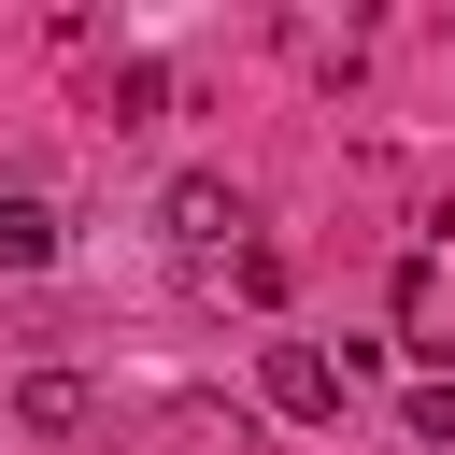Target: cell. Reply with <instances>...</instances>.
Segmentation results:
<instances>
[{"label": "cell", "instance_id": "cell-1", "mask_svg": "<svg viewBox=\"0 0 455 455\" xmlns=\"http://www.w3.org/2000/svg\"><path fill=\"white\" fill-rule=\"evenodd\" d=\"M156 228H171V242H199V256H213V242H242V228H256V213H242V185H228V171H171V199H156Z\"/></svg>", "mask_w": 455, "mask_h": 455}, {"label": "cell", "instance_id": "cell-2", "mask_svg": "<svg viewBox=\"0 0 455 455\" xmlns=\"http://www.w3.org/2000/svg\"><path fill=\"white\" fill-rule=\"evenodd\" d=\"M256 384H270V412H299V427H327V412H341V370H327L313 341H270V355H256Z\"/></svg>", "mask_w": 455, "mask_h": 455}, {"label": "cell", "instance_id": "cell-3", "mask_svg": "<svg viewBox=\"0 0 455 455\" xmlns=\"http://www.w3.org/2000/svg\"><path fill=\"white\" fill-rule=\"evenodd\" d=\"M85 412H100V398H85V370H28V384H14V427H28V441H71Z\"/></svg>", "mask_w": 455, "mask_h": 455}, {"label": "cell", "instance_id": "cell-4", "mask_svg": "<svg viewBox=\"0 0 455 455\" xmlns=\"http://www.w3.org/2000/svg\"><path fill=\"white\" fill-rule=\"evenodd\" d=\"M57 256V213L43 199H0V270H43Z\"/></svg>", "mask_w": 455, "mask_h": 455}, {"label": "cell", "instance_id": "cell-5", "mask_svg": "<svg viewBox=\"0 0 455 455\" xmlns=\"http://www.w3.org/2000/svg\"><path fill=\"white\" fill-rule=\"evenodd\" d=\"M412 441H427V455H455V384H412Z\"/></svg>", "mask_w": 455, "mask_h": 455}]
</instances>
